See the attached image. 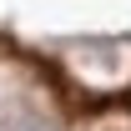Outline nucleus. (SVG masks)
Wrapping results in <instances>:
<instances>
[{
    "label": "nucleus",
    "mask_w": 131,
    "mask_h": 131,
    "mask_svg": "<svg viewBox=\"0 0 131 131\" xmlns=\"http://www.w3.org/2000/svg\"><path fill=\"white\" fill-rule=\"evenodd\" d=\"M5 131H46V126H35V121H15V126H5Z\"/></svg>",
    "instance_id": "nucleus-1"
}]
</instances>
